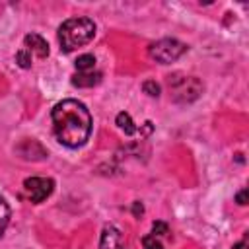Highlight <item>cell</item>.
<instances>
[{"label": "cell", "instance_id": "cell-1", "mask_svg": "<svg viewBox=\"0 0 249 249\" xmlns=\"http://www.w3.org/2000/svg\"><path fill=\"white\" fill-rule=\"evenodd\" d=\"M53 132L54 138L66 148H80L89 140L91 134V115L88 107L78 99H62L53 111Z\"/></svg>", "mask_w": 249, "mask_h": 249}, {"label": "cell", "instance_id": "cell-2", "mask_svg": "<svg viewBox=\"0 0 249 249\" xmlns=\"http://www.w3.org/2000/svg\"><path fill=\"white\" fill-rule=\"evenodd\" d=\"M95 35V23L89 18H70L58 25V45L62 53H72L88 45Z\"/></svg>", "mask_w": 249, "mask_h": 249}, {"label": "cell", "instance_id": "cell-3", "mask_svg": "<svg viewBox=\"0 0 249 249\" xmlns=\"http://www.w3.org/2000/svg\"><path fill=\"white\" fill-rule=\"evenodd\" d=\"M167 84H169V89H171V99L175 103H191V101L198 99V95L204 89V86L198 78L183 76V74L167 76Z\"/></svg>", "mask_w": 249, "mask_h": 249}, {"label": "cell", "instance_id": "cell-4", "mask_svg": "<svg viewBox=\"0 0 249 249\" xmlns=\"http://www.w3.org/2000/svg\"><path fill=\"white\" fill-rule=\"evenodd\" d=\"M187 49L189 47L185 43H181L177 39H171V37H165V39H160V41L152 43L148 47V54L160 64H171L177 58H181L187 53Z\"/></svg>", "mask_w": 249, "mask_h": 249}, {"label": "cell", "instance_id": "cell-5", "mask_svg": "<svg viewBox=\"0 0 249 249\" xmlns=\"http://www.w3.org/2000/svg\"><path fill=\"white\" fill-rule=\"evenodd\" d=\"M23 191L31 202L39 204L51 196V193L54 191V181L51 177H27L23 181Z\"/></svg>", "mask_w": 249, "mask_h": 249}, {"label": "cell", "instance_id": "cell-6", "mask_svg": "<svg viewBox=\"0 0 249 249\" xmlns=\"http://www.w3.org/2000/svg\"><path fill=\"white\" fill-rule=\"evenodd\" d=\"M16 154H19V158L27 160V161H43V160L49 158L47 148L35 138H23L16 146Z\"/></svg>", "mask_w": 249, "mask_h": 249}, {"label": "cell", "instance_id": "cell-7", "mask_svg": "<svg viewBox=\"0 0 249 249\" xmlns=\"http://www.w3.org/2000/svg\"><path fill=\"white\" fill-rule=\"evenodd\" d=\"M99 249H124L123 243V235L119 231V228L107 224L101 230V237H99Z\"/></svg>", "mask_w": 249, "mask_h": 249}, {"label": "cell", "instance_id": "cell-8", "mask_svg": "<svg viewBox=\"0 0 249 249\" xmlns=\"http://www.w3.org/2000/svg\"><path fill=\"white\" fill-rule=\"evenodd\" d=\"M23 49H27L29 53H35L39 58L49 56V45H47V41H45L41 35H37V33H29V35L23 37Z\"/></svg>", "mask_w": 249, "mask_h": 249}, {"label": "cell", "instance_id": "cell-9", "mask_svg": "<svg viewBox=\"0 0 249 249\" xmlns=\"http://www.w3.org/2000/svg\"><path fill=\"white\" fill-rule=\"evenodd\" d=\"M70 82L76 88H93V86H97L101 82V72H93V70H89V72H76Z\"/></svg>", "mask_w": 249, "mask_h": 249}, {"label": "cell", "instance_id": "cell-10", "mask_svg": "<svg viewBox=\"0 0 249 249\" xmlns=\"http://www.w3.org/2000/svg\"><path fill=\"white\" fill-rule=\"evenodd\" d=\"M115 124L126 134V136H132V134H136L138 132V126L134 124V121H132V117L128 115V113H124V111H121L119 115H117V119H115Z\"/></svg>", "mask_w": 249, "mask_h": 249}, {"label": "cell", "instance_id": "cell-11", "mask_svg": "<svg viewBox=\"0 0 249 249\" xmlns=\"http://www.w3.org/2000/svg\"><path fill=\"white\" fill-rule=\"evenodd\" d=\"M74 64H76V70L78 72H89L95 66V56L93 54H80Z\"/></svg>", "mask_w": 249, "mask_h": 249}, {"label": "cell", "instance_id": "cell-12", "mask_svg": "<svg viewBox=\"0 0 249 249\" xmlns=\"http://www.w3.org/2000/svg\"><path fill=\"white\" fill-rule=\"evenodd\" d=\"M8 224H10V206H8L6 198L0 195V237H2V233L6 231Z\"/></svg>", "mask_w": 249, "mask_h": 249}, {"label": "cell", "instance_id": "cell-13", "mask_svg": "<svg viewBox=\"0 0 249 249\" xmlns=\"http://www.w3.org/2000/svg\"><path fill=\"white\" fill-rule=\"evenodd\" d=\"M16 62H18V66L19 68H23V70H27V68H31V53L27 51V49H19L18 53H16Z\"/></svg>", "mask_w": 249, "mask_h": 249}, {"label": "cell", "instance_id": "cell-14", "mask_svg": "<svg viewBox=\"0 0 249 249\" xmlns=\"http://www.w3.org/2000/svg\"><path fill=\"white\" fill-rule=\"evenodd\" d=\"M142 89H144V93H148L150 97H160V91H161V88H160V84H158L156 80H146V82L142 84Z\"/></svg>", "mask_w": 249, "mask_h": 249}, {"label": "cell", "instance_id": "cell-15", "mask_svg": "<svg viewBox=\"0 0 249 249\" xmlns=\"http://www.w3.org/2000/svg\"><path fill=\"white\" fill-rule=\"evenodd\" d=\"M142 245H144V249H163L161 241H160L156 235H152V233L142 237Z\"/></svg>", "mask_w": 249, "mask_h": 249}, {"label": "cell", "instance_id": "cell-16", "mask_svg": "<svg viewBox=\"0 0 249 249\" xmlns=\"http://www.w3.org/2000/svg\"><path fill=\"white\" fill-rule=\"evenodd\" d=\"M167 231H169V228H167V224H165V222H160V220H158V222H154V224H152V235H156V237H158V235H165Z\"/></svg>", "mask_w": 249, "mask_h": 249}, {"label": "cell", "instance_id": "cell-17", "mask_svg": "<svg viewBox=\"0 0 249 249\" xmlns=\"http://www.w3.org/2000/svg\"><path fill=\"white\" fill-rule=\"evenodd\" d=\"M247 195H249L247 189H241V191L235 195V202H237L239 206H245V204H247Z\"/></svg>", "mask_w": 249, "mask_h": 249}, {"label": "cell", "instance_id": "cell-18", "mask_svg": "<svg viewBox=\"0 0 249 249\" xmlns=\"http://www.w3.org/2000/svg\"><path fill=\"white\" fill-rule=\"evenodd\" d=\"M132 214H134L136 218H140V216L144 214V206H142V202H140V200H136V202L132 204Z\"/></svg>", "mask_w": 249, "mask_h": 249}, {"label": "cell", "instance_id": "cell-19", "mask_svg": "<svg viewBox=\"0 0 249 249\" xmlns=\"http://www.w3.org/2000/svg\"><path fill=\"white\" fill-rule=\"evenodd\" d=\"M231 249H247V237H243L241 241H237V243H235Z\"/></svg>", "mask_w": 249, "mask_h": 249}]
</instances>
